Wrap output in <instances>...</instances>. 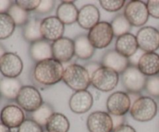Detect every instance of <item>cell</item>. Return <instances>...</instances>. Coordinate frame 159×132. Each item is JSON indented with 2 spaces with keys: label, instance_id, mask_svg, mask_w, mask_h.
<instances>
[{
  "label": "cell",
  "instance_id": "obj_44",
  "mask_svg": "<svg viewBox=\"0 0 159 132\" xmlns=\"http://www.w3.org/2000/svg\"><path fill=\"white\" fill-rule=\"evenodd\" d=\"M157 104H158V110H159V99H158V102H157Z\"/></svg>",
  "mask_w": 159,
  "mask_h": 132
},
{
  "label": "cell",
  "instance_id": "obj_41",
  "mask_svg": "<svg viewBox=\"0 0 159 132\" xmlns=\"http://www.w3.org/2000/svg\"><path fill=\"white\" fill-rule=\"evenodd\" d=\"M113 132H137L136 130L132 126L128 124H124L122 126L113 129Z\"/></svg>",
  "mask_w": 159,
  "mask_h": 132
},
{
  "label": "cell",
  "instance_id": "obj_37",
  "mask_svg": "<svg viewBox=\"0 0 159 132\" xmlns=\"http://www.w3.org/2000/svg\"><path fill=\"white\" fill-rule=\"evenodd\" d=\"M101 66H102V65H101L100 63H99V62L90 61L88 62L87 64H85V65L84 67H85V69L87 70L90 77H92V75L94 74L95 71H96V70L99 69Z\"/></svg>",
  "mask_w": 159,
  "mask_h": 132
},
{
  "label": "cell",
  "instance_id": "obj_20",
  "mask_svg": "<svg viewBox=\"0 0 159 132\" xmlns=\"http://www.w3.org/2000/svg\"><path fill=\"white\" fill-rule=\"evenodd\" d=\"M139 49L136 36L127 33L118 37L115 43V50L124 57L129 58Z\"/></svg>",
  "mask_w": 159,
  "mask_h": 132
},
{
  "label": "cell",
  "instance_id": "obj_31",
  "mask_svg": "<svg viewBox=\"0 0 159 132\" xmlns=\"http://www.w3.org/2000/svg\"><path fill=\"white\" fill-rule=\"evenodd\" d=\"M145 89L151 96L159 99V75L148 77Z\"/></svg>",
  "mask_w": 159,
  "mask_h": 132
},
{
  "label": "cell",
  "instance_id": "obj_21",
  "mask_svg": "<svg viewBox=\"0 0 159 132\" xmlns=\"http://www.w3.org/2000/svg\"><path fill=\"white\" fill-rule=\"evenodd\" d=\"M29 53L31 59L36 63L53 58L52 45L44 39L30 43Z\"/></svg>",
  "mask_w": 159,
  "mask_h": 132
},
{
  "label": "cell",
  "instance_id": "obj_8",
  "mask_svg": "<svg viewBox=\"0 0 159 132\" xmlns=\"http://www.w3.org/2000/svg\"><path fill=\"white\" fill-rule=\"evenodd\" d=\"M148 77L144 75L138 66L130 65L122 75L123 86L128 93H140L145 89Z\"/></svg>",
  "mask_w": 159,
  "mask_h": 132
},
{
  "label": "cell",
  "instance_id": "obj_17",
  "mask_svg": "<svg viewBox=\"0 0 159 132\" xmlns=\"http://www.w3.org/2000/svg\"><path fill=\"white\" fill-rule=\"evenodd\" d=\"M100 12L95 5L87 4L79 9L77 23L84 30H90L99 23Z\"/></svg>",
  "mask_w": 159,
  "mask_h": 132
},
{
  "label": "cell",
  "instance_id": "obj_28",
  "mask_svg": "<svg viewBox=\"0 0 159 132\" xmlns=\"http://www.w3.org/2000/svg\"><path fill=\"white\" fill-rule=\"evenodd\" d=\"M110 24L113 28L114 36H116L117 37L127 33H130L132 26L124 13H120L116 15L113 19Z\"/></svg>",
  "mask_w": 159,
  "mask_h": 132
},
{
  "label": "cell",
  "instance_id": "obj_14",
  "mask_svg": "<svg viewBox=\"0 0 159 132\" xmlns=\"http://www.w3.org/2000/svg\"><path fill=\"white\" fill-rule=\"evenodd\" d=\"M53 58L61 63H65L72 59L75 55L74 40L63 37L52 43Z\"/></svg>",
  "mask_w": 159,
  "mask_h": 132
},
{
  "label": "cell",
  "instance_id": "obj_1",
  "mask_svg": "<svg viewBox=\"0 0 159 132\" xmlns=\"http://www.w3.org/2000/svg\"><path fill=\"white\" fill-rule=\"evenodd\" d=\"M64 71L62 63L54 58H50L36 63L33 70V77L37 83L50 86L62 80Z\"/></svg>",
  "mask_w": 159,
  "mask_h": 132
},
{
  "label": "cell",
  "instance_id": "obj_25",
  "mask_svg": "<svg viewBox=\"0 0 159 132\" xmlns=\"http://www.w3.org/2000/svg\"><path fill=\"white\" fill-rule=\"evenodd\" d=\"M42 20L38 18H31L23 26V36L26 41L32 43L43 39L40 30Z\"/></svg>",
  "mask_w": 159,
  "mask_h": 132
},
{
  "label": "cell",
  "instance_id": "obj_5",
  "mask_svg": "<svg viewBox=\"0 0 159 132\" xmlns=\"http://www.w3.org/2000/svg\"><path fill=\"white\" fill-rule=\"evenodd\" d=\"M88 38L95 49H103L112 43L114 34L111 24L101 21L89 31Z\"/></svg>",
  "mask_w": 159,
  "mask_h": 132
},
{
  "label": "cell",
  "instance_id": "obj_19",
  "mask_svg": "<svg viewBox=\"0 0 159 132\" xmlns=\"http://www.w3.org/2000/svg\"><path fill=\"white\" fill-rule=\"evenodd\" d=\"M138 68L147 77L159 75V54L156 52H144L140 58Z\"/></svg>",
  "mask_w": 159,
  "mask_h": 132
},
{
  "label": "cell",
  "instance_id": "obj_35",
  "mask_svg": "<svg viewBox=\"0 0 159 132\" xmlns=\"http://www.w3.org/2000/svg\"><path fill=\"white\" fill-rule=\"evenodd\" d=\"M55 2L53 0H41L36 12L40 14H46L51 12L54 7Z\"/></svg>",
  "mask_w": 159,
  "mask_h": 132
},
{
  "label": "cell",
  "instance_id": "obj_32",
  "mask_svg": "<svg viewBox=\"0 0 159 132\" xmlns=\"http://www.w3.org/2000/svg\"><path fill=\"white\" fill-rule=\"evenodd\" d=\"M126 2L124 0H100L99 4L104 10L107 12H114L120 10L124 6Z\"/></svg>",
  "mask_w": 159,
  "mask_h": 132
},
{
  "label": "cell",
  "instance_id": "obj_12",
  "mask_svg": "<svg viewBox=\"0 0 159 132\" xmlns=\"http://www.w3.org/2000/svg\"><path fill=\"white\" fill-rule=\"evenodd\" d=\"M40 30L43 39L54 42L63 37L65 24L57 16H51L42 20Z\"/></svg>",
  "mask_w": 159,
  "mask_h": 132
},
{
  "label": "cell",
  "instance_id": "obj_23",
  "mask_svg": "<svg viewBox=\"0 0 159 132\" xmlns=\"http://www.w3.org/2000/svg\"><path fill=\"white\" fill-rule=\"evenodd\" d=\"M75 53L81 60L91 58L95 53V48L91 44L87 34H79L75 37Z\"/></svg>",
  "mask_w": 159,
  "mask_h": 132
},
{
  "label": "cell",
  "instance_id": "obj_46",
  "mask_svg": "<svg viewBox=\"0 0 159 132\" xmlns=\"http://www.w3.org/2000/svg\"><path fill=\"white\" fill-rule=\"evenodd\" d=\"M0 99H1V95H0Z\"/></svg>",
  "mask_w": 159,
  "mask_h": 132
},
{
  "label": "cell",
  "instance_id": "obj_33",
  "mask_svg": "<svg viewBox=\"0 0 159 132\" xmlns=\"http://www.w3.org/2000/svg\"><path fill=\"white\" fill-rule=\"evenodd\" d=\"M17 132H44L43 127L32 119H26L18 127Z\"/></svg>",
  "mask_w": 159,
  "mask_h": 132
},
{
  "label": "cell",
  "instance_id": "obj_36",
  "mask_svg": "<svg viewBox=\"0 0 159 132\" xmlns=\"http://www.w3.org/2000/svg\"><path fill=\"white\" fill-rule=\"evenodd\" d=\"M146 4L149 15L153 18L159 19V0H148Z\"/></svg>",
  "mask_w": 159,
  "mask_h": 132
},
{
  "label": "cell",
  "instance_id": "obj_40",
  "mask_svg": "<svg viewBox=\"0 0 159 132\" xmlns=\"http://www.w3.org/2000/svg\"><path fill=\"white\" fill-rule=\"evenodd\" d=\"M12 3V1L9 0H0V14L7 13Z\"/></svg>",
  "mask_w": 159,
  "mask_h": 132
},
{
  "label": "cell",
  "instance_id": "obj_13",
  "mask_svg": "<svg viewBox=\"0 0 159 132\" xmlns=\"http://www.w3.org/2000/svg\"><path fill=\"white\" fill-rule=\"evenodd\" d=\"M86 126L89 132H113L111 116L104 111H95L89 115Z\"/></svg>",
  "mask_w": 159,
  "mask_h": 132
},
{
  "label": "cell",
  "instance_id": "obj_16",
  "mask_svg": "<svg viewBox=\"0 0 159 132\" xmlns=\"http://www.w3.org/2000/svg\"><path fill=\"white\" fill-rule=\"evenodd\" d=\"M0 120L9 128H17L26 120L23 109L19 106L7 105L3 107L0 113Z\"/></svg>",
  "mask_w": 159,
  "mask_h": 132
},
{
  "label": "cell",
  "instance_id": "obj_42",
  "mask_svg": "<svg viewBox=\"0 0 159 132\" xmlns=\"http://www.w3.org/2000/svg\"><path fill=\"white\" fill-rule=\"evenodd\" d=\"M0 132H12V131H11L10 128H9V127H6L5 124H3L2 123L0 122Z\"/></svg>",
  "mask_w": 159,
  "mask_h": 132
},
{
  "label": "cell",
  "instance_id": "obj_2",
  "mask_svg": "<svg viewBox=\"0 0 159 132\" xmlns=\"http://www.w3.org/2000/svg\"><path fill=\"white\" fill-rule=\"evenodd\" d=\"M62 80L75 92L86 90L91 84V77L87 70L78 64H71L65 68Z\"/></svg>",
  "mask_w": 159,
  "mask_h": 132
},
{
  "label": "cell",
  "instance_id": "obj_9",
  "mask_svg": "<svg viewBox=\"0 0 159 132\" xmlns=\"http://www.w3.org/2000/svg\"><path fill=\"white\" fill-rule=\"evenodd\" d=\"M139 49L144 52H155L159 49V30L153 26H143L136 34Z\"/></svg>",
  "mask_w": 159,
  "mask_h": 132
},
{
  "label": "cell",
  "instance_id": "obj_24",
  "mask_svg": "<svg viewBox=\"0 0 159 132\" xmlns=\"http://www.w3.org/2000/svg\"><path fill=\"white\" fill-rule=\"evenodd\" d=\"M23 87L21 82L17 78L4 77L0 80V95L9 100L16 99Z\"/></svg>",
  "mask_w": 159,
  "mask_h": 132
},
{
  "label": "cell",
  "instance_id": "obj_7",
  "mask_svg": "<svg viewBox=\"0 0 159 132\" xmlns=\"http://www.w3.org/2000/svg\"><path fill=\"white\" fill-rule=\"evenodd\" d=\"M124 14L131 26L140 27L145 24L148 20L149 12L147 4L142 1H130L126 4Z\"/></svg>",
  "mask_w": 159,
  "mask_h": 132
},
{
  "label": "cell",
  "instance_id": "obj_22",
  "mask_svg": "<svg viewBox=\"0 0 159 132\" xmlns=\"http://www.w3.org/2000/svg\"><path fill=\"white\" fill-rule=\"evenodd\" d=\"M79 9L74 2L63 1L57 6L56 16L65 25H71L77 22Z\"/></svg>",
  "mask_w": 159,
  "mask_h": 132
},
{
  "label": "cell",
  "instance_id": "obj_45",
  "mask_svg": "<svg viewBox=\"0 0 159 132\" xmlns=\"http://www.w3.org/2000/svg\"><path fill=\"white\" fill-rule=\"evenodd\" d=\"M44 132H48V131H47V130H44Z\"/></svg>",
  "mask_w": 159,
  "mask_h": 132
},
{
  "label": "cell",
  "instance_id": "obj_18",
  "mask_svg": "<svg viewBox=\"0 0 159 132\" xmlns=\"http://www.w3.org/2000/svg\"><path fill=\"white\" fill-rule=\"evenodd\" d=\"M102 66L107 67L113 70L118 74L124 73V71L130 66V62L127 57L120 54L116 50H109L102 57Z\"/></svg>",
  "mask_w": 159,
  "mask_h": 132
},
{
  "label": "cell",
  "instance_id": "obj_4",
  "mask_svg": "<svg viewBox=\"0 0 159 132\" xmlns=\"http://www.w3.org/2000/svg\"><path fill=\"white\" fill-rule=\"evenodd\" d=\"M119 82V74L107 67L101 66L91 77V84L96 89L108 93L114 89Z\"/></svg>",
  "mask_w": 159,
  "mask_h": 132
},
{
  "label": "cell",
  "instance_id": "obj_38",
  "mask_svg": "<svg viewBox=\"0 0 159 132\" xmlns=\"http://www.w3.org/2000/svg\"><path fill=\"white\" fill-rule=\"evenodd\" d=\"M144 51L141 49H138V51L135 53L134 55H132L131 57H129V62H130V65L132 66H138V61H139L140 58L142 56V54H144Z\"/></svg>",
  "mask_w": 159,
  "mask_h": 132
},
{
  "label": "cell",
  "instance_id": "obj_29",
  "mask_svg": "<svg viewBox=\"0 0 159 132\" xmlns=\"http://www.w3.org/2000/svg\"><path fill=\"white\" fill-rule=\"evenodd\" d=\"M15 28V23L9 14H0V40H5L11 37Z\"/></svg>",
  "mask_w": 159,
  "mask_h": 132
},
{
  "label": "cell",
  "instance_id": "obj_27",
  "mask_svg": "<svg viewBox=\"0 0 159 132\" xmlns=\"http://www.w3.org/2000/svg\"><path fill=\"white\" fill-rule=\"evenodd\" d=\"M54 113L52 106L48 102H43L37 110L32 113V120L43 127L46 126L47 122Z\"/></svg>",
  "mask_w": 159,
  "mask_h": 132
},
{
  "label": "cell",
  "instance_id": "obj_6",
  "mask_svg": "<svg viewBox=\"0 0 159 132\" xmlns=\"http://www.w3.org/2000/svg\"><path fill=\"white\" fill-rule=\"evenodd\" d=\"M16 100L20 108L30 113L37 110L43 103V97L39 90L32 85L22 87Z\"/></svg>",
  "mask_w": 159,
  "mask_h": 132
},
{
  "label": "cell",
  "instance_id": "obj_43",
  "mask_svg": "<svg viewBox=\"0 0 159 132\" xmlns=\"http://www.w3.org/2000/svg\"><path fill=\"white\" fill-rule=\"evenodd\" d=\"M5 53H6V50H5L4 47H3L1 43H0V58H1V57H2L3 54H4Z\"/></svg>",
  "mask_w": 159,
  "mask_h": 132
},
{
  "label": "cell",
  "instance_id": "obj_34",
  "mask_svg": "<svg viewBox=\"0 0 159 132\" xmlns=\"http://www.w3.org/2000/svg\"><path fill=\"white\" fill-rule=\"evenodd\" d=\"M20 8L26 12L36 11L40 3V0H17L15 2Z\"/></svg>",
  "mask_w": 159,
  "mask_h": 132
},
{
  "label": "cell",
  "instance_id": "obj_39",
  "mask_svg": "<svg viewBox=\"0 0 159 132\" xmlns=\"http://www.w3.org/2000/svg\"><path fill=\"white\" fill-rule=\"evenodd\" d=\"M113 121V129L124 125L125 122V116H116V115H110Z\"/></svg>",
  "mask_w": 159,
  "mask_h": 132
},
{
  "label": "cell",
  "instance_id": "obj_30",
  "mask_svg": "<svg viewBox=\"0 0 159 132\" xmlns=\"http://www.w3.org/2000/svg\"><path fill=\"white\" fill-rule=\"evenodd\" d=\"M7 13L12 17L16 26H24L30 20L28 12L20 8L16 2L12 3Z\"/></svg>",
  "mask_w": 159,
  "mask_h": 132
},
{
  "label": "cell",
  "instance_id": "obj_3",
  "mask_svg": "<svg viewBox=\"0 0 159 132\" xmlns=\"http://www.w3.org/2000/svg\"><path fill=\"white\" fill-rule=\"evenodd\" d=\"M158 110V104L153 98L141 96L132 103L130 113L138 122H148L155 117Z\"/></svg>",
  "mask_w": 159,
  "mask_h": 132
},
{
  "label": "cell",
  "instance_id": "obj_11",
  "mask_svg": "<svg viewBox=\"0 0 159 132\" xmlns=\"http://www.w3.org/2000/svg\"><path fill=\"white\" fill-rule=\"evenodd\" d=\"M23 68V61L16 53L6 52L0 58V72L4 77L17 78Z\"/></svg>",
  "mask_w": 159,
  "mask_h": 132
},
{
  "label": "cell",
  "instance_id": "obj_26",
  "mask_svg": "<svg viewBox=\"0 0 159 132\" xmlns=\"http://www.w3.org/2000/svg\"><path fill=\"white\" fill-rule=\"evenodd\" d=\"M45 128L48 132H68L70 122L65 115L54 113L47 122Z\"/></svg>",
  "mask_w": 159,
  "mask_h": 132
},
{
  "label": "cell",
  "instance_id": "obj_10",
  "mask_svg": "<svg viewBox=\"0 0 159 132\" xmlns=\"http://www.w3.org/2000/svg\"><path fill=\"white\" fill-rule=\"evenodd\" d=\"M131 105L128 93L122 91L113 93L107 100V108L110 115L125 116L130 111Z\"/></svg>",
  "mask_w": 159,
  "mask_h": 132
},
{
  "label": "cell",
  "instance_id": "obj_15",
  "mask_svg": "<svg viewBox=\"0 0 159 132\" xmlns=\"http://www.w3.org/2000/svg\"><path fill=\"white\" fill-rule=\"evenodd\" d=\"M93 96L88 90L75 92L68 101L69 108L73 113L82 114L88 112L93 106Z\"/></svg>",
  "mask_w": 159,
  "mask_h": 132
}]
</instances>
